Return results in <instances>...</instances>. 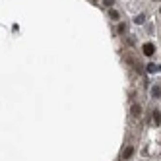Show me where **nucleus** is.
<instances>
[{"label": "nucleus", "instance_id": "f257e3e1", "mask_svg": "<svg viewBox=\"0 0 161 161\" xmlns=\"http://www.w3.org/2000/svg\"><path fill=\"white\" fill-rule=\"evenodd\" d=\"M142 51H144V55H146V56H152L153 52H155V47H153V43H144Z\"/></svg>", "mask_w": 161, "mask_h": 161}, {"label": "nucleus", "instance_id": "f03ea898", "mask_svg": "<svg viewBox=\"0 0 161 161\" xmlns=\"http://www.w3.org/2000/svg\"><path fill=\"white\" fill-rule=\"evenodd\" d=\"M132 155H134V147H132V146H128L124 152H122V157H124V159H130Z\"/></svg>", "mask_w": 161, "mask_h": 161}, {"label": "nucleus", "instance_id": "7ed1b4c3", "mask_svg": "<svg viewBox=\"0 0 161 161\" xmlns=\"http://www.w3.org/2000/svg\"><path fill=\"white\" fill-rule=\"evenodd\" d=\"M152 120H153V124H159L161 122V113L159 111H153L152 113Z\"/></svg>", "mask_w": 161, "mask_h": 161}, {"label": "nucleus", "instance_id": "20e7f679", "mask_svg": "<svg viewBox=\"0 0 161 161\" xmlns=\"http://www.w3.org/2000/svg\"><path fill=\"white\" fill-rule=\"evenodd\" d=\"M132 115L134 116H140V115H142V107H140L138 103H134V105H132Z\"/></svg>", "mask_w": 161, "mask_h": 161}, {"label": "nucleus", "instance_id": "39448f33", "mask_svg": "<svg viewBox=\"0 0 161 161\" xmlns=\"http://www.w3.org/2000/svg\"><path fill=\"white\" fill-rule=\"evenodd\" d=\"M159 66H157V64H153V62H152V64H147V72H150V74H155V72H159Z\"/></svg>", "mask_w": 161, "mask_h": 161}, {"label": "nucleus", "instance_id": "423d86ee", "mask_svg": "<svg viewBox=\"0 0 161 161\" xmlns=\"http://www.w3.org/2000/svg\"><path fill=\"white\" fill-rule=\"evenodd\" d=\"M152 97H155V99H157V97H161V88H159V86L152 88Z\"/></svg>", "mask_w": 161, "mask_h": 161}, {"label": "nucleus", "instance_id": "0eeeda50", "mask_svg": "<svg viewBox=\"0 0 161 161\" xmlns=\"http://www.w3.org/2000/svg\"><path fill=\"white\" fill-rule=\"evenodd\" d=\"M116 31H119L120 35H122V33H126V25H124V23H119V27H116Z\"/></svg>", "mask_w": 161, "mask_h": 161}, {"label": "nucleus", "instance_id": "6e6552de", "mask_svg": "<svg viewBox=\"0 0 161 161\" xmlns=\"http://www.w3.org/2000/svg\"><path fill=\"white\" fill-rule=\"evenodd\" d=\"M109 16H111L113 19H119V12H116V10H111V12H109Z\"/></svg>", "mask_w": 161, "mask_h": 161}, {"label": "nucleus", "instance_id": "1a4fd4ad", "mask_svg": "<svg viewBox=\"0 0 161 161\" xmlns=\"http://www.w3.org/2000/svg\"><path fill=\"white\" fill-rule=\"evenodd\" d=\"M134 22H136V23H144V16H142V14L136 16V19H134Z\"/></svg>", "mask_w": 161, "mask_h": 161}, {"label": "nucleus", "instance_id": "9d476101", "mask_svg": "<svg viewBox=\"0 0 161 161\" xmlns=\"http://www.w3.org/2000/svg\"><path fill=\"white\" fill-rule=\"evenodd\" d=\"M103 4H105V6H113V4H115V0H103Z\"/></svg>", "mask_w": 161, "mask_h": 161}]
</instances>
